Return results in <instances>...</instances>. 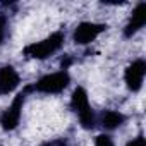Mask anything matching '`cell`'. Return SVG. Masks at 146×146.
<instances>
[{
    "label": "cell",
    "instance_id": "obj_7",
    "mask_svg": "<svg viewBox=\"0 0 146 146\" xmlns=\"http://www.w3.org/2000/svg\"><path fill=\"white\" fill-rule=\"evenodd\" d=\"M19 74L12 65L0 67V95H9L19 86Z\"/></svg>",
    "mask_w": 146,
    "mask_h": 146
},
{
    "label": "cell",
    "instance_id": "obj_8",
    "mask_svg": "<svg viewBox=\"0 0 146 146\" xmlns=\"http://www.w3.org/2000/svg\"><path fill=\"white\" fill-rule=\"evenodd\" d=\"M144 23H146V4L141 2V4H137V7L132 11V16H131V19H129L127 26H125L124 35H125L127 38H131L132 35H136V33L144 26Z\"/></svg>",
    "mask_w": 146,
    "mask_h": 146
},
{
    "label": "cell",
    "instance_id": "obj_9",
    "mask_svg": "<svg viewBox=\"0 0 146 146\" xmlns=\"http://www.w3.org/2000/svg\"><path fill=\"white\" fill-rule=\"evenodd\" d=\"M124 120H125V117H124L120 112H115V110H107V112H103V115H102V125H103L105 129H108V131L117 129L119 125L124 124Z\"/></svg>",
    "mask_w": 146,
    "mask_h": 146
},
{
    "label": "cell",
    "instance_id": "obj_1",
    "mask_svg": "<svg viewBox=\"0 0 146 146\" xmlns=\"http://www.w3.org/2000/svg\"><path fill=\"white\" fill-rule=\"evenodd\" d=\"M70 83V76L67 70H58V72H52V74L43 76L41 79H38L31 88L26 90L28 91H40V93H46V95H57L60 91H64Z\"/></svg>",
    "mask_w": 146,
    "mask_h": 146
},
{
    "label": "cell",
    "instance_id": "obj_12",
    "mask_svg": "<svg viewBox=\"0 0 146 146\" xmlns=\"http://www.w3.org/2000/svg\"><path fill=\"white\" fill-rule=\"evenodd\" d=\"M5 36V17H0V43L4 41Z\"/></svg>",
    "mask_w": 146,
    "mask_h": 146
},
{
    "label": "cell",
    "instance_id": "obj_6",
    "mask_svg": "<svg viewBox=\"0 0 146 146\" xmlns=\"http://www.w3.org/2000/svg\"><path fill=\"white\" fill-rule=\"evenodd\" d=\"M144 74H146V62L143 58H137L134 60L127 69H125V74H124V79H125V86L131 90V91H139L143 88V81H144Z\"/></svg>",
    "mask_w": 146,
    "mask_h": 146
},
{
    "label": "cell",
    "instance_id": "obj_10",
    "mask_svg": "<svg viewBox=\"0 0 146 146\" xmlns=\"http://www.w3.org/2000/svg\"><path fill=\"white\" fill-rule=\"evenodd\" d=\"M95 144H96V146H113V141H112L110 136H107V134H100V136H96Z\"/></svg>",
    "mask_w": 146,
    "mask_h": 146
},
{
    "label": "cell",
    "instance_id": "obj_4",
    "mask_svg": "<svg viewBox=\"0 0 146 146\" xmlns=\"http://www.w3.org/2000/svg\"><path fill=\"white\" fill-rule=\"evenodd\" d=\"M24 100H26V91L19 93V95L14 98V102L11 103V107L2 112V115H0V127H2L4 131H14V129L19 125Z\"/></svg>",
    "mask_w": 146,
    "mask_h": 146
},
{
    "label": "cell",
    "instance_id": "obj_5",
    "mask_svg": "<svg viewBox=\"0 0 146 146\" xmlns=\"http://www.w3.org/2000/svg\"><path fill=\"white\" fill-rule=\"evenodd\" d=\"M107 29V24H100V23H81L76 29H74V41L78 45H88L91 41H95L103 31Z\"/></svg>",
    "mask_w": 146,
    "mask_h": 146
},
{
    "label": "cell",
    "instance_id": "obj_2",
    "mask_svg": "<svg viewBox=\"0 0 146 146\" xmlns=\"http://www.w3.org/2000/svg\"><path fill=\"white\" fill-rule=\"evenodd\" d=\"M64 45V35L62 33H52L50 36H46L41 41H35L31 45H28L24 48V53L31 58H38L43 60L50 55H53L55 52H58Z\"/></svg>",
    "mask_w": 146,
    "mask_h": 146
},
{
    "label": "cell",
    "instance_id": "obj_11",
    "mask_svg": "<svg viewBox=\"0 0 146 146\" xmlns=\"http://www.w3.org/2000/svg\"><path fill=\"white\" fill-rule=\"evenodd\" d=\"M125 146H146V141H144V137H143V136H137V137L131 139Z\"/></svg>",
    "mask_w": 146,
    "mask_h": 146
},
{
    "label": "cell",
    "instance_id": "obj_3",
    "mask_svg": "<svg viewBox=\"0 0 146 146\" xmlns=\"http://www.w3.org/2000/svg\"><path fill=\"white\" fill-rule=\"evenodd\" d=\"M70 107L79 117V122L84 129H93L95 127V113L91 110L88 93L84 88H76L70 96Z\"/></svg>",
    "mask_w": 146,
    "mask_h": 146
}]
</instances>
